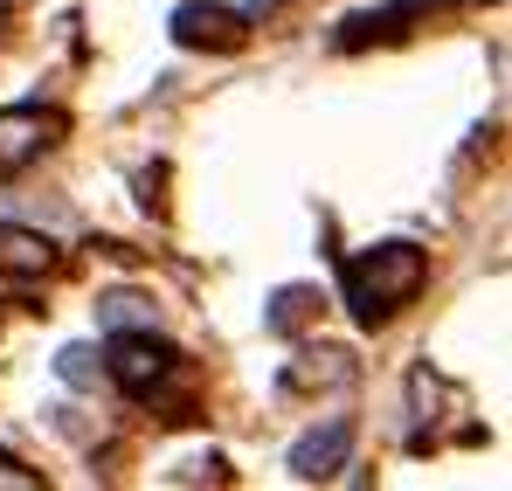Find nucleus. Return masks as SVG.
<instances>
[{
  "instance_id": "3",
  "label": "nucleus",
  "mask_w": 512,
  "mask_h": 491,
  "mask_svg": "<svg viewBox=\"0 0 512 491\" xmlns=\"http://www.w3.org/2000/svg\"><path fill=\"white\" fill-rule=\"evenodd\" d=\"M63 139V118L56 111H0V180H14L21 166L35 160L42 146Z\"/></svg>"
},
{
  "instance_id": "4",
  "label": "nucleus",
  "mask_w": 512,
  "mask_h": 491,
  "mask_svg": "<svg viewBox=\"0 0 512 491\" xmlns=\"http://www.w3.org/2000/svg\"><path fill=\"white\" fill-rule=\"evenodd\" d=\"M173 42H180V49H243L250 28H243L236 7H208V0H194V7L173 14Z\"/></svg>"
},
{
  "instance_id": "6",
  "label": "nucleus",
  "mask_w": 512,
  "mask_h": 491,
  "mask_svg": "<svg viewBox=\"0 0 512 491\" xmlns=\"http://www.w3.org/2000/svg\"><path fill=\"white\" fill-rule=\"evenodd\" d=\"M49 263H56L49 236L21 229V222H0V284H28V277H42Z\"/></svg>"
},
{
  "instance_id": "11",
  "label": "nucleus",
  "mask_w": 512,
  "mask_h": 491,
  "mask_svg": "<svg viewBox=\"0 0 512 491\" xmlns=\"http://www.w3.org/2000/svg\"><path fill=\"white\" fill-rule=\"evenodd\" d=\"M201 478H208V485H229V464H222V457H201V464H180V471H173V485H201Z\"/></svg>"
},
{
  "instance_id": "1",
  "label": "nucleus",
  "mask_w": 512,
  "mask_h": 491,
  "mask_svg": "<svg viewBox=\"0 0 512 491\" xmlns=\"http://www.w3.org/2000/svg\"><path fill=\"white\" fill-rule=\"evenodd\" d=\"M423 277H429V256L416 243H374V249H360V256L340 263V291H346V305H353L360 326L395 319L423 291Z\"/></svg>"
},
{
  "instance_id": "7",
  "label": "nucleus",
  "mask_w": 512,
  "mask_h": 491,
  "mask_svg": "<svg viewBox=\"0 0 512 491\" xmlns=\"http://www.w3.org/2000/svg\"><path fill=\"white\" fill-rule=\"evenodd\" d=\"M346 381H353V360H346L340 346L305 353L298 367H284V388H346Z\"/></svg>"
},
{
  "instance_id": "13",
  "label": "nucleus",
  "mask_w": 512,
  "mask_h": 491,
  "mask_svg": "<svg viewBox=\"0 0 512 491\" xmlns=\"http://www.w3.org/2000/svg\"><path fill=\"white\" fill-rule=\"evenodd\" d=\"M277 7H284V0H250V14H277Z\"/></svg>"
},
{
  "instance_id": "8",
  "label": "nucleus",
  "mask_w": 512,
  "mask_h": 491,
  "mask_svg": "<svg viewBox=\"0 0 512 491\" xmlns=\"http://www.w3.org/2000/svg\"><path fill=\"white\" fill-rule=\"evenodd\" d=\"M319 305H326V298H319L312 284H284V291L270 298V319H263V326L270 332H305L312 319H319Z\"/></svg>"
},
{
  "instance_id": "10",
  "label": "nucleus",
  "mask_w": 512,
  "mask_h": 491,
  "mask_svg": "<svg viewBox=\"0 0 512 491\" xmlns=\"http://www.w3.org/2000/svg\"><path fill=\"white\" fill-rule=\"evenodd\" d=\"M56 374H63L70 388H97V374H104V360H97L90 346H63V353H56Z\"/></svg>"
},
{
  "instance_id": "12",
  "label": "nucleus",
  "mask_w": 512,
  "mask_h": 491,
  "mask_svg": "<svg viewBox=\"0 0 512 491\" xmlns=\"http://www.w3.org/2000/svg\"><path fill=\"white\" fill-rule=\"evenodd\" d=\"M0 491H42V478H35V471H21V464L0 450Z\"/></svg>"
},
{
  "instance_id": "5",
  "label": "nucleus",
  "mask_w": 512,
  "mask_h": 491,
  "mask_svg": "<svg viewBox=\"0 0 512 491\" xmlns=\"http://www.w3.org/2000/svg\"><path fill=\"white\" fill-rule=\"evenodd\" d=\"M346 450H353V422H346V415H333L326 429H312V436L291 450V478H305V485L333 478V471L346 464Z\"/></svg>"
},
{
  "instance_id": "9",
  "label": "nucleus",
  "mask_w": 512,
  "mask_h": 491,
  "mask_svg": "<svg viewBox=\"0 0 512 491\" xmlns=\"http://www.w3.org/2000/svg\"><path fill=\"white\" fill-rule=\"evenodd\" d=\"M97 319L118 326V332L153 326V298H139V291H104V298H97Z\"/></svg>"
},
{
  "instance_id": "2",
  "label": "nucleus",
  "mask_w": 512,
  "mask_h": 491,
  "mask_svg": "<svg viewBox=\"0 0 512 491\" xmlns=\"http://www.w3.org/2000/svg\"><path fill=\"white\" fill-rule=\"evenodd\" d=\"M173 367H180V353L160 346L153 332H125V339H111V360H104V374H111L125 395H153Z\"/></svg>"
}]
</instances>
